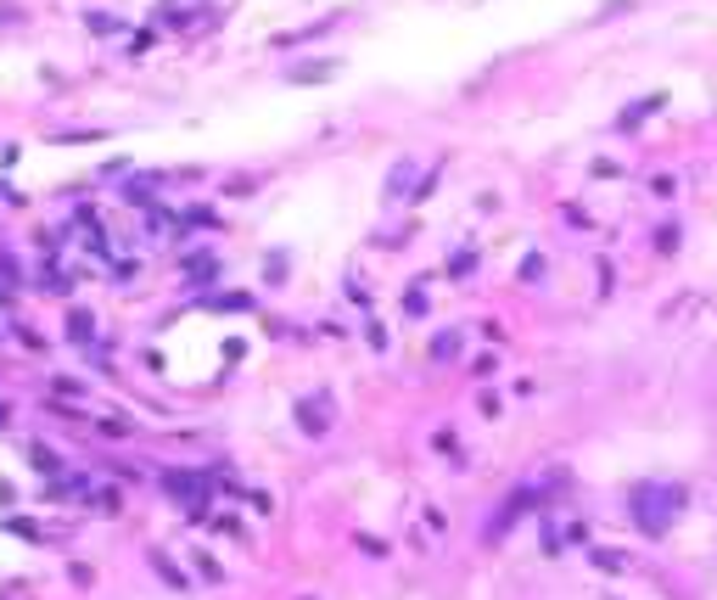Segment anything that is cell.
Masks as SVG:
<instances>
[{"label": "cell", "mask_w": 717, "mask_h": 600, "mask_svg": "<svg viewBox=\"0 0 717 600\" xmlns=\"http://www.w3.org/2000/svg\"><path fill=\"white\" fill-rule=\"evenodd\" d=\"M678 511H684V488L678 483H639L633 488V522H639V533H650V539H661V533L673 528Z\"/></svg>", "instance_id": "cell-1"}]
</instances>
